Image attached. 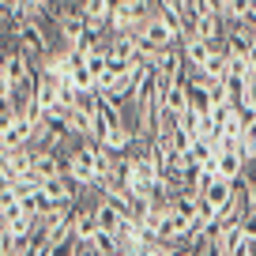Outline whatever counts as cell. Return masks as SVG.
Segmentation results:
<instances>
[{
    "label": "cell",
    "instance_id": "7c38bea8",
    "mask_svg": "<svg viewBox=\"0 0 256 256\" xmlns=\"http://www.w3.org/2000/svg\"><path fill=\"white\" fill-rule=\"evenodd\" d=\"M245 188V200H248V211H256V177H248V184H241Z\"/></svg>",
    "mask_w": 256,
    "mask_h": 256
},
{
    "label": "cell",
    "instance_id": "3957f363",
    "mask_svg": "<svg viewBox=\"0 0 256 256\" xmlns=\"http://www.w3.org/2000/svg\"><path fill=\"white\" fill-rule=\"evenodd\" d=\"M34 128L26 117H19V113H4V124H0V144H4V151H19V147H30L34 140Z\"/></svg>",
    "mask_w": 256,
    "mask_h": 256
},
{
    "label": "cell",
    "instance_id": "8fae6325",
    "mask_svg": "<svg viewBox=\"0 0 256 256\" xmlns=\"http://www.w3.org/2000/svg\"><path fill=\"white\" fill-rule=\"evenodd\" d=\"M226 72H230V56H226V49L218 46L215 53H211V60L200 68V76L204 80H226Z\"/></svg>",
    "mask_w": 256,
    "mask_h": 256
},
{
    "label": "cell",
    "instance_id": "4fadbf2b",
    "mask_svg": "<svg viewBox=\"0 0 256 256\" xmlns=\"http://www.w3.org/2000/svg\"><path fill=\"white\" fill-rule=\"evenodd\" d=\"M248 64H252V76H256V46H252V53H248Z\"/></svg>",
    "mask_w": 256,
    "mask_h": 256
},
{
    "label": "cell",
    "instance_id": "6da1fadb",
    "mask_svg": "<svg viewBox=\"0 0 256 256\" xmlns=\"http://www.w3.org/2000/svg\"><path fill=\"white\" fill-rule=\"evenodd\" d=\"M34 80H38V68H34V60L23 49L4 53V60H0V98H4V102H8L19 87H26V83H34Z\"/></svg>",
    "mask_w": 256,
    "mask_h": 256
},
{
    "label": "cell",
    "instance_id": "52a82bcc",
    "mask_svg": "<svg viewBox=\"0 0 256 256\" xmlns=\"http://www.w3.org/2000/svg\"><path fill=\"white\" fill-rule=\"evenodd\" d=\"M94 218H98V230L117 234V238H120V230H124V222H128V211H120L113 200L98 196V204H94Z\"/></svg>",
    "mask_w": 256,
    "mask_h": 256
},
{
    "label": "cell",
    "instance_id": "ba28073f",
    "mask_svg": "<svg viewBox=\"0 0 256 256\" xmlns=\"http://www.w3.org/2000/svg\"><path fill=\"white\" fill-rule=\"evenodd\" d=\"M234 196H238V181H226V177H218V181L211 184L208 192H204L200 200L208 204V211H211V215H222V211H226V204H230Z\"/></svg>",
    "mask_w": 256,
    "mask_h": 256
},
{
    "label": "cell",
    "instance_id": "30bf717a",
    "mask_svg": "<svg viewBox=\"0 0 256 256\" xmlns=\"http://www.w3.org/2000/svg\"><path fill=\"white\" fill-rule=\"evenodd\" d=\"M102 147L113 154H128L132 147H136V128L132 124H117V128H106L102 136Z\"/></svg>",
    "mask_w": 256,
    "mask_h": 256
},
{
    "label": "cell",
    "instance_id": "7a4b0ae2",
    "mask_svg": "<svg viewBox=\"0 0 256 256\" xmlns=\"http://www.w3.org/2000/svg\"><path fill=\"white\" fill-rule=\"evenodd\" d=\"M68 177H72L80 188H98V162H94L90 140H83L76 151H68Z\"/></svg>",
    "mask_w": 256,
    "mask_h": 256
},
{
    "label": "cell",
    "instance_id": "5b68a950",
    "mask_svg": "<svg viewBox=\"0 0 256 256\" xmlns=\"http://www.w3.org/2000/svg\"><path fill=\"white\" fill-rule=\"evenodd\" d=\"M140 34H144V38L151 42L154 49H174V46H181V42H184L181 34L174 30V23H166V19H162V12H154V16L147 19V26H144Z\"/></svg>",
    "mask_w": 256,
    "mask_h": 256
},
{
    "label": "cell",
    "instance_id": "9c48e42d",
    "mask_svg": "<svg viewBox=\"0 0 256 256\" xmlns=\"http://www.w3.org/2000/svg\"><path fill=\"white\" fill-rule=\"evenodd\" d=\"M218 46H211V42H204V38H196V34H188V38L181 42V53H184V64H188L192 72H200L204 64L211 60V53H215Z\"/></svg>",
    "mask_w": 256,
    "mask_h": 256
},
{
    "label": "cell",
    "instance_id": "277c9868",
    "mask_svg": "<svg viewBox=\"0 0 256 256\" xmlns=\"http://www.w3.org/2000/svg\"><path fill=\"white\" fill-rule=\"evenodd\" d=\"M16 42H19V49H23L26 56H30V60H46L49 53H53V46H49V34H46V26L42 23H30V19H26L23 26H19V34H16Z\"/></svg>",
    "mask_w": 256,
    "mask_h": 256
},
{
    "label": "cell",
    "instance_id": "8992f818",
    "mask_svg": "<svg viewBox=\"0 0 256 256\" xmlns=\"http://www.w3.org/2000/svg\"><path fill=\"white\" fill-rule=\"evenodd\" d=\"M87 30H90V23H87L83 12H64V16L56 19V38H60V46H68V49L80 46V42L87 38Z\"/></svg>",
    "mask_w": 256,
    "mask_h": 256
}]
</instances>
